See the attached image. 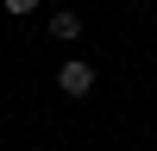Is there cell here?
I'll list each match as a JSON object with an SVG mask.
<instances>
[{
	"label": "cell",
	"instance_id": "obj_2",
	"mask_svg": "<svg viewBox=\"0 0 157 151\" xmlns=\"http://www.w3.org/2000/svg\"><path fill=\"white\" fill-rule=\"evenodd\" d=\"M44 32H50V38H82V19L63 6V13H50V19H44Z\"/></svg>",
	"mask_w": 157,
	"mask_h": 151
},
{
	"label": "cell",
	"instance_id": "obj_1",
	"mask_svg": "<svg viewBox=\"0 0 157 151\" xmlns=\"http://www.w3.org/2000/svg\"><path fill=\"white\" fill-rule=\"evenodd\" d=\"M57 88H63L69 101L94 95V63H82V57H63V69H57Z\"/></svg>",
	"mask_w": 157,
	"mask_h": 151
},
{
	"label": "cell",
	"instance_id": "obj_3",
	"mask_svg": "<svg viewBox=\"0 0 157 151\" xmlns=\"http://www.w3.org/2000/svg\"><path fill=\"white\" fill-rule=\"evenodd\" d=\"M0 6H6L13 19H25V13H38V0H0Z\"/></svg>",
	"mask_w": 157,
	"mask_h": 151
}]
</instances>
